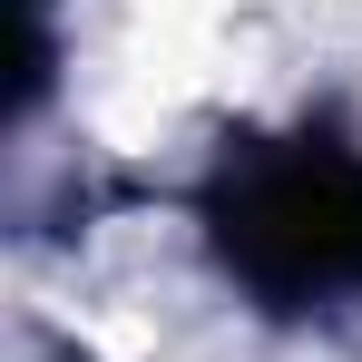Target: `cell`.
I'll return each instance as SVG.
<instances>
[{
  "label": "cell",
  "mask_w": 362,
  "mask_h": 362,
  "mask_svg": "<svg viewBox=\"0 0 362 362\" xmlns=\"http://www.w3.org/2000/svg\"><path fill=\"white\" fill-rule=\"evenodd\" d=\"M226 255H245L274 294H333L362 284V167L353 157H294L245 186V216L226 226Z\"/></svg>",
  "instance_id": "cell-1"
}]
</instances>
